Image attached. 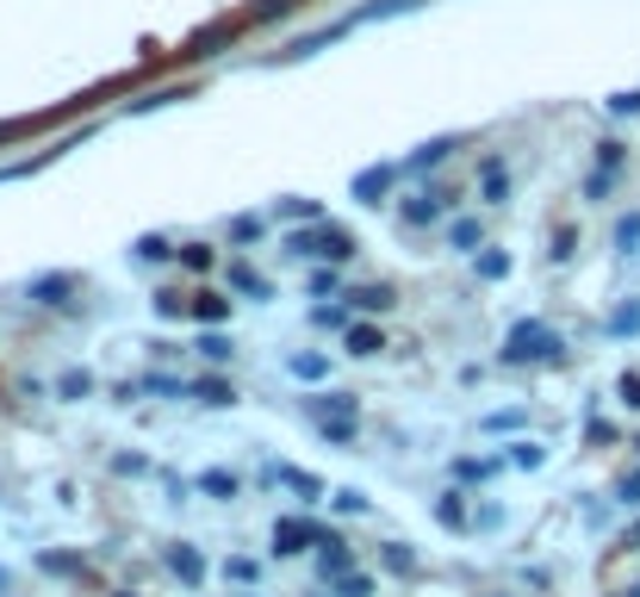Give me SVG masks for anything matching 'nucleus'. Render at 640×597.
Wrapping results in <instances>:
<instances>
[{
    "label": "nucleus",
    "mask_w": 640,
    "mask_h": 597,
    "mask_svg": "<svg viewBox=\"0 0 640 597\" xmlns=\"http://www.w3.org/2000/svg\"><path fill=\"white\" fill-rule=\"evenodd\" d=\"M69 286H75V281H69V274H57V281H38L32 293L44 298V305H63V293H69Z\"/></svg>",
    "instance_id": "obj_34"
},
{
    "label": "nucleus",
    "mask_w": 640,
    "mask_h": 597,
    "mask_svg": "<svg viewBox=\"0 0 640 597\" xmlns=\"http://www.w3.org/2000/svg\"><path fill=\"white\" fill-rule=\"evenodd\" d=\"M329 504L343 510V517H367L374 504H367V492H355V486H343V492H329Z\"/></svg>",
    "instance_id": "obj_22"
},
{
    "label": "nucleus",
    "mask_w": 640,
    "mask_h": 597,
    "mask_svg": "<svg viewBox=\"0 0 640 597\" xmlns=\"http://www.w3.org/2000/svg\"><path fill=\"white\" fill-rule=\"evenodd\" d=\"M622 405L640 411V374H622Z\"/></svg>",
    "instance_id": "obj_44"
},
{
    "label": "nucleus",
    "mask_w": 640,
    "mask_h": 597,
    "mask_svg": "<svg viewBox=\"0 0 640 597\" xmlns=\"http://www.w3.org/2000/svg\"><path fill=\"white\" fill-rule=\"evenodd\" d=\"M454 205H460V193H454V188H423V193H410V200H405V224H410V231H423V224H436L441 212H454Z\"/></svg>",
    "instance_id": "obj_3"
},
{
    "label": "nucleus",
    "mask_w": 640,
    "mask_h": 597,
    "mask_svg": "<svg viewBox=\"0 0 640 597\" xmlns=\"http://www.w3.org/2000/svg\"><path fill=\"white\" fill-rule=\"evenodd\" d=\"M293 7H298V0H255L250 19H255V26H274V19H286Z\"/></svg>",
    "instance_id": "obj_26"
},
{
    "label": "nucleus",
    "mask_w": 640,
    "mask_h": 597,
    "mask_svg": "<svg viewBox=\"0 0 640 597\" xmlns=\"http://www.w3.org/2000/svg\"><path fill=\"white\" fill-rule=\"evenodd\" d=\"M312 542L324 548L329 529H317V523H305V517H281V523H274V554H305Z\"/></svg>",
    "instance_id": "obj_4"
},
{
    "label": "nucleus",
    "mask_w": 640,
    "mask_h": 597,
    "mask_svg": "<svg viewBox=\"0 0 640 597\" xmlns=\"http://www.w3.org/2000/svg\"><path fill=\"white\" fill-rule=\"evenodd\" d=\"M286 367H293L298 380H324V355H293Z\"/></svg>",
    "instance_id": "obj_38"
},
{
    "label": "nucleus",
    "mask_w": 640,
    "mask_h": 597,
    "mask_svg": "<svg viewBox=\"0 0 640 597\" xmlns=\"http://www.w3.org/2000/svg\"><path fill=\"white\" fill-rule=\"evenodd\" d=\"M317 429H324V442L348 448V442H355V429H360V417H329V424H317Z\"/></svg>",
    "instance_id": "obj_25"
},
{
    "label": "nucleus",
    "mask_w": 640,
    "mask_h": 597,
    "mask_svg": "<svg viewBox=\"0 0 640 597\" xmlns=\"http://www.w3.org/2000/svg\"><path fill=\"white\" fill-rule=\"evenodd\" d=\"M448 250H460V255H479V250H485V231H479V219H454V224H448Z\"/></svg>",
    "instance_id": "obj_12"
},
{
    "label": "nucleus",
    "mask_w": 640,
    "mask_h": 597,
    "mask_svg": "<svg viewBox=\"0 0 640 597\" xmlns=\"http://www.w3.org/2000/svg\"><path fill=\"white\" fill-rule=\"evenodd\" d=\"M231 293H236V298H255V305H267V298H274V281H267V274H255L250 262H236V267H231Z\"/></svg>",
    "instance_id": "obj_8"
},
{
    "label": "nucleus",
    "mask_w": 640,
    "mask_h": 597,
    "mask_svg": "<svg viewBox=\"0 0 640 597\" xmlns=\"http://www.w3.org/2000/svg\"><path fill=\"white\" fill-rule=\"evenodd\" d=\"M448 150H454V138H429V143L417 150V156H410V162H398V169H405V174H429L441 156H448Z\"/></svg>",
    "instance_id": "obj_15"
},
{
    "label": "nucleus",
    "mask_w": 640,
    "mask_h": 597,
    "mask_svg": "<svg viewBox=\"0 0 640 597\" xmlns=\"http://www.w3.org/2000/svg\"><path fill=\"white\" fill-rule=\"evenodd\" d=\"M200 324H224L231 317V298H219V293H193V305H187Z\"/></svg>",
    "instance_id": "obj_18"
},
{
    "label": "nucleus",
    "mask_w": 640,
    "mask_h": 597,
    "mask_svg": "<svg viewBox=\"0 0 640 597\" xmlns=\"http://www.w3.org/2000/svg\"><path fill=\"white\" fill-rule=\"evenodd\" d=\"M379 348H386V336H379L374 324H348V355L367 362V355H379Z\"/></svg>",
    "instance_id": "obj_17"
},
{
    "label": "nucleus",
    "mask_w": 640,
    "mask_h": 597,
    "mask_svg": "<svg viewBox=\"0 0 640 597\" xmlns=\"http://www.w3.org/2000/svg\"><path fill=\"white\" fill-rule=\"evenodd\" d=\"M379 560H386L392 573H410V566H417V554H410L405 542H386V554H379Z\"/></svg>",
    "instance_id": "obj_33"
},
{
    "label": "nucleus",
    "mask_w": 640,
    "mask_h": 597,
    "mask_svg": "<svg viewBox=\"0 0 640 597\" xmlns=\"http://www.w3.org/2000/svg\"><path fill=\"white\" fill-rule=\"evenodd\" d=\"M609 331H616V336H634V331H640V305H622V312L609 317Z\"/></svg>",
    "instance_id": "obj_37"
},
{
    "label": "nucleus",
    "mask_w": 640,
    "mask_h": 597,
    "mask_svg": "<svg viewBox=\"0 0 640 597\" xmlns=\"http://www.w3.org/2000/svg\"><path fill=\"white\" fill-rule=\"evenodd\" d=\"M547 461V448L541 442H510V467H522V473H535Z\"/></svg>",
    "instance_id": "obj_24"
},
{
    "label": "nucleus",
    "mask_w": 640,
    "mask_h": 597,
    "mask_svg": "<svg viewBox=\"0 0 640 597\" xmlns=\"http://www.w3.org/2000/svg\"><path fill=\"white\" fill-rule=\"evenodd\" d=\"M224 579H231V585H262V560H250V554H231V560H224Z\"/></svg>",
    "instance_id": "obj_19"
},
{
    "label": "nucleus",
    "mask_w": 640,
    "mask_h": 597,
    "mask_svg": "<svg viewBox=\"0 0 640 597\" xmlns=\"http://www.w3.org/2000/svg\"><path fill=\"white\" fill-rule=\"evenodd\" d=\"M262 231H267V224L255 219V212H243V219H231V236H236V243H262Z\"/></svg>",
    "instance_id": "obj_30"
},
{
    "label": "nucleus",
    "mask_w": 640,
    "mask_h": 597,
    "mask_svg": "<svg viewBox=\"0 0 640 597\" xmlns=\"http://www.w3.org/2000/svg\"><path fill=\"white\" fill-rule=\"evenodd\" d=\"M286 219H324V212L312 200H286Z\"/></svg>",
    "instance_id": "obj_42"
},
{
    "label": "nucleus",
    "mask_w": 640,
    "mask_h": 597,
    "mask_svg": "<svg viewBox=\"0 0 640 597\" xmlns=\"http://www.w3.org/2000/svg\"><path fill=\"white\" fill-rule=\"evenodd\" d=\"M94 393V374H88V367H69L63 380H57V398H88Z\"/></svg>",
    "instance_id": "obj_21"
},
{
    "label": "nucleus",
    "mask_w": 640,
    "mask_h": 597,
    "mask_svg": "<svg viewBox=\"0 0 640 597\" xmlns=\"http://www.w3.org/2000/svg\"><path fill=\"white\" fill-rule=\"evenodd\" d=\"M491 467H498V461H460V467H454V473H460V479H485V473H491Z\"/></svg>",
    "instance_id": "obj_40"
},
{
    "label": "nucleus",
    "mask_w": 640,
    "mask_h": 597,
    "mask_svg": "<svg viewBox=\"0 0 640 597\" xmlns=\"http://www.w3.org/2000/svg\"><path fill=\"white\" fill-rule=\"evenodd\" d=\"M473 267H479V281H504V274H510V255H504V250H485Z\"/></svg>",
    "instance_id": "obj_28"
},
{
    "label": "nucleus",
    "mask_w": 640,
    "mask_h": 597,
    "mask_svg": "<svg viewBox=\"0 0 640 597\" xmlns=\"http://www.w3.org/2000/svg\"><path fill=\"white\" fill-rule=\"evenodd\" d=\"M138 255H143V262H169V255H174V243H169V236H143V243H138Z\"/></svg>",
    "instance_id": "obj_35"
},
{
    "label": "nucleus",
    "mask_w": 640,
    "mask_h": 597,
    "mask_svg": "<svg viewBox=\"0 0 640 597\" xmlns=\"http://www.w3.org/2000/svg\"><path fill=\"white\" fill-rule=\"evenodd\" d=\"M336 591H343V597H374V579H367V573H355V566H348L343 579H336Z\"/></svg>",
    "instance_id": "obj_32"
},
{
    "label": "nucleus",
    "mask_w": 640,
    "mask_h": 597,
    "mask_svg": "<svg viewBox=\"0 0 640 597\" xmlns=\"http://www.w3.org/2000/svg\"><path fill=\"white\" fill-rule=\"evenodd\" d=\"M560 331H547L541 317H522L510 336H504V362H560Z\"/></svg>",
    "instance_id": "obj_1"
},
{
    "label": "nucleus",
    "mask_w": 640,
    "mask_h": 597,
    "mask_svg": "<svg viewBox=\"0 0 640 597\" xmlns=\"http://www.w3.org/2000/svg\"><path fill=\"white\" fill-rule=\"evenodd\" d=\"M398 174H405L398 162H374V169H360V174H355V200H360V205H379V200L392 193V181H398Z\"/></svg>",
    "instance_id": "obj_6"
},
{
    "label": "nucleus",
    "mask_w": 640,
    "mask_h": 597,
    "mask_svg": "<svg viewBox=\"0 0 640 597\" xmlns=\"http://www.w3.org/2000/svg\"><path fill=\"white\" fill-rule=\"evenodd\" d=\"M200 492H212V498H236V479L224 467H212V473H200Z\"/></svg>",
    "instance_id": "obj_29"
},
{
    "label": "nucleus",
    "mask_w": 640,
    "mask_h": 597,
    "mask_svg": "<svg viewBox=\"0 0 640 597\" xmlns=\"http://www.w3.org/2000/svg\"><path fill=\"white\" fill-rule=\"evenodd\" d=\"M485 429H491V436H498V429H522V411H491Z\"/></svg>",
    "instance_id": "obj_39"
},
{
    "label": "nucleus",
    "mask_w": 640,
    "mask_h": 597,
    "mask_svg": "<svg viewBox=\"0 0 640 597\" xmlns=\"http://www.w3.org/2000/svg\"><path fill=\"white\" fill-rule=\"evenodd\" d=\"M162 560H169V573L187 585V591H200V585H205V554H200V548H187V542H169V548H162Z\"/></svg>",
    "instance_id": "obj_5"
},
{
    "label": "nucleus",
    "mask_w": 640,
    "mask_h": 597,
    "mask_svg": "<svg viewBox=\"0 0 640 597\" xmlns=\"http://www.w3.org/2000/svg\"><path fill=\"white\" fill-rule=\"evenodd\" d=\"M603 193H609V169H597L591 181H585V200H603Z\"/></svg>",
    "instance_id": "obj_41"
},
{
    "label": "nucleus",
    "mask_w": 640,
    "mask_h": 597,
    "mask_svg": "<svg viewBox=\"0 0 640 597\" xmlns=\"http://www.w3.org/2000/svg\"><path fill=\"white\" fill-rule=\"evenodd\" d=\"M616 243H622V250H634V243H640V219H622V231H616Z\"/></svg>",
    "instance_id": "obj_43"
},
{
    "label": "nucleus",
    "mask_w": 640,
    "mask_h": 597,
    "mask_svg": "<svg viewBox=\"0 0 640 597\" xmlns=\"http://www.w3.org/2000/svg\"><path fill=\"white\" fill-rule=\"evenodd\" d=\"M187 398H200V405H236L224 380H193V386H187Z\"/></svg>",
    "instance_id": "obj_20"
},
{
    "label": "nucleus",
    "mask_w": 640,
    "mask_h": 597,
    "mask_svg": "<svg viewBox=\"0 0 640 597\" xmlns=\"http://www.w3.org/2000/svg\"><path fill=\"white\" fill-rule=\"evenodd\" d=\"M355 236H343V231H293L286 236V255H298V262H305V255H312V262H355Z\"/></svg>",
    "instance_id": "obj_2"
},
{
    "label": "nucleus",
    "mask_w": 640,
    "mask_h": 597,
    "mask_svg": "<svg viewBox=\"0 0 640 597\" xmlns=\"http://www.w3.org/2000/svg\"><path fill=\"white\" fill-rule=\"evenodd\" d=\"M479 200H485V205H504V200H510V174H504L498 156L479 162Z\"/></svg>",
    "instance_id": "obj_10"
},
{
    "label": "nucleus",
    "mask_w": 640,
    "mask_h": 597,
    "mask_svg": "<svg viewBox=\"0 0 640 597\" xmlns=\"http://www.w3.org/2000/svg\"><path fill=\"white\" fill-rule=\"evenodd\" d=\"M628 597H640V591H628Z\"/></svg>",
    "instance_id": "obj_47"
},
{
    "label": "nucleus",
    "mask_w": 640,
    "mask_h": 597,
    "mask_svg": "<svg viewBox=\"0 0 640 597\" xmlns=\"http://www.w3.org/2000/svg\"><path fill=\"white\" fill-rule=\"evenodd\" d=\"M143 393H150V398H187V386H181L174 374H150V380H143Z\"/></svg>",
    "instance_id": "obj_27"
},
{
    "label": "nucleus",
    "mask_w": 640,
    "mask_h": 597,
    "mask_svg": "<svg viewBox=\"0 0 640 597\" xmlns=\"http://www.w3.org/2000/svg\"><path fill=\"white\" fill-rule=\"evenodd\" d=\"M609 112H640V94H616V100H609Z\"/></svg>",
    "instance_id": "obj_46"
},
{
    "label": "nucleus",
    "mask_w": 640,
    "mask_h": 597,
    "mask_svg": "<svg viewBox=\"0 0 640 597\" xmlns=\"http://www.w3.org/2000/svg\"><path fill=\"white\" fill-rule=\"evenodd\" d=\"M305 417H317V424H329V417H355V393H317V398H305Z\"/></svg>",
    "instance_id": "obj_11"
},
{
    "label": "nucleus",
    "mask_w": 640,
    "mask_h": 597,
    "mask_svg": "<svg viewBox=\"0 0 640 597\" xmlns=\"http://www.w3.org/2000/svg\"><path fill=\"white\" fill-rule=\"evenodd\" d=\"M423 0H367L355 13V26H379V19H392V13H417Z\"/></svg>",
    "instance_id": "obj_14"
},
{
    "label": "nucleus",
    "mask_w": 640,
    "mask_h": 597,
    "mask_svg": "<svg viewBox=\"0 0 640 597\" xmlns=\"http://www.w3.org/2000/svg\"><path fill=\"white\" fill-rule=\"evenodd\" d=\"M343 305H348V312L379 317V312H392V305H398V293H392V286H348V293H343Z\"/></svg>",
    "instance_id": "obj_7"
},
{
    "label": "nucleus",
    "mask_w": 640,
    "mask_h": 597,
    "mask_svg": "<svg viewBox=\"0 0 640 597\" xmlns=\"http://www.w3.org/2000/svg\"><path fill=\"white\" fill-rule=\"evenodd\" d=\"M236 32H243L236 19H219V26H205V32H200V38H193V44H187V57H219L224 44H236Z\"/></svg>",
    "instance_id": "obj_9"
},
{
    "label": "nucleus",
    "mask_w": 640,
    "mask_h": 597,
    "mask_svg": "<svg viewBox=\"0 0 640 597\" xmlns=\"http://www.w3.org/2000/svg\"><path fill=\"white\" fill-rule=\"evenodd\" d=\"M174 255H181V262H187L193 274H212V250H205V243H181Z\"/></svg>",
    "instance_id": "obj_31"
},
{
    "label": "nucleus",
    "mask_w": 640,
    "mask_h": 597,
    "mask_svg": "<svg viewBox=\"0 0 640 597\" xmlns=\"http://www.w3.org/2000/svg\"><path fill=\"white\" fill-rule=\"evenodd\" d=\"M200 355H205V362H231L236 343H231L224 331H205V336H200Z\"/></svg>",
    "instance_id": "obj_23"
},
{
    "label": "nucleus",
    "mask_w": 640,
    "mask_h": 597,
    "mask_svg": "<svg viewBox=\"0 0 640 597\" xmlns=\"http://www.w3.org/2000/svg\"><path fill=\"white\" fill-rule=\"evenodd\" d=\"M634 448H640V442H634Z\"/></svg>",
    "instance_id": "obj_48"
},
{
    "label": "nucleus",
    "mask_w": 640,
    "mask_h": 597,
    "mask_svg": "<svg viewBox=\"0 0 640 597\" xmlns=\"http://www.w3.org/2000/svg\"><path fill=\"white\" fill-rule=\"evenodd\" d=\"M156 312L174 317V312H187V305H181V293H156Z\"/></svg>",
    "instance_id": "obj_45"
},
{
    "label": "nucleus",
    "mask_w": 640,
    "mask_h": 597,
    "mask_svg": "<svg viewBox=\"0 0 640 597\" xmlns=\"http://www.w3.org/2000/svg\"><path fill=\"white\" fill-rule=\"evenodd\" d=\"M348 566H355V554H348L343 542H336V535H329L324 548H317V573H324V579H343Z\"/></svg>",
    "instance_id": "obj_13"
},
{
    "label": "nucleus",
    "mask_w": 640,
    "mask_h": 597,
    "mask_svg": "<svg viewBox=\"0 0 640 597\" xmlns=\"http://www.w3.org/2000/svg\"><path fill=\"white\" fill-rule=\"evenodd\" d=\"M274 479H281V486H293L298 498H324V479H317V473H305V467H274Z\"/></svg>",
    "instance_id": "obj_16"
},
{
    "label": "nucleus",
    "mask_w": 640,
    "mask_h": 597,
    "mask_svg": "<svg viewBox=\"0 0 640 597\" xmlns=\"http://www.w3.org/2000/svg\"><path fill=\"white\" fill-rule=\"evenodd\" d=\"M436 517H441V523H454V529L467 523V504H460V492H448V498L436 504Z\"/></svg>",
    "instance_id": "obj_36"
}]
</instances>
